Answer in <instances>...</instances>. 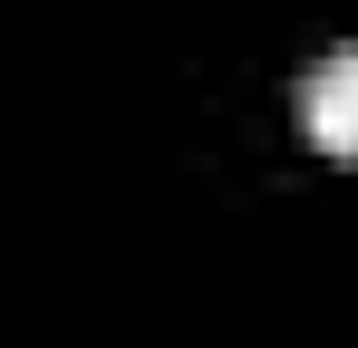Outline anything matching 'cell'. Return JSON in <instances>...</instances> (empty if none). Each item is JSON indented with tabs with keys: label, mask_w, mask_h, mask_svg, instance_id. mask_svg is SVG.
I'll return each instance as SVG.
<instances>
[{
	"label": "cell",
	"mask_w": 358,
	"mask_h": 348,
	"mask_svg": "<svg viewBox=\"0 0 358 348\" xmlns=\"http://www.w3.org/2000/svg\"><path fill=\"white\" fill-rule=\"evenodd\" d=\"M300 126H310L329 155H358V39H339L329 58H310V78H300Z\"/></svg>",
	"instance_id": "1"
}]
</instances>
